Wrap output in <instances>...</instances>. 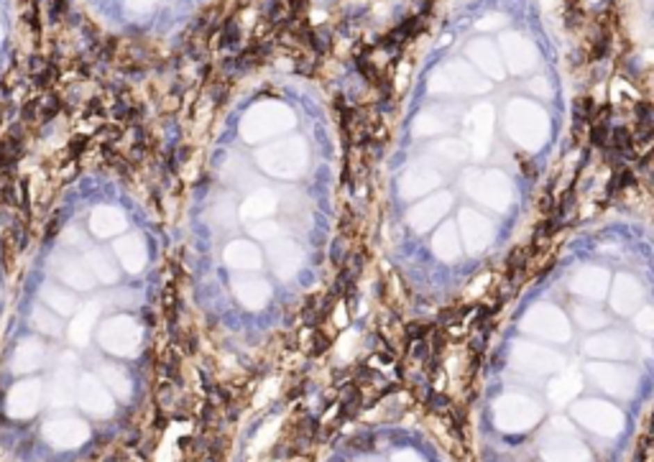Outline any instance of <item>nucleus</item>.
Segmentation results:
<instances>
[{
  "mask_svg": "<svg viewBox=\"0 0 654 462\" xmlns=\"http://www.w3.org/2000/svg\"><path fill=\"white\" fill-rule=\"evenodd\" d=\"M54 271L62 281L72 283V286H77V289H85L87 286V281L79 276V274H85V271H82V266H79L77 261H70V258L54 261Z\"/></svg>",
  "mask_w": 654,
  "mask_h": 462,
  "instance_id": "1",
  "label": "nucleus"
},
{
  "mask_svg": "<svg viewBox=\"0 0 654 462\" xmlns=\"http://www.w3.org/2000/svg\"><path fill=\"white\" fill-rule=\"evenodd\" d=\"M41 299L47 302L49 309H54L59 314H67L74 306V299L67 294V291H59L54 286H41Z\"/></svg>",
  "mask_w": 654,
  "mask_h": 462,
  "instance_id": "2",
  "label": "nucleus"
},
{
  "mask_svg": "<svg viewBox=\"0 0 654 462\" xmlns=\"http://www.w3.org/2000/svg\"><path fill=\"white\" fill-rule=\"evenodd\" d=\"M327 343H330V337L322 335L317 327H312L309 324L304 332H302V347H304V353L307 355H320L327 347Z\"/></svg>",
  "mask_w": 654,
  "mask_h": 462,
  "instance_id": "3",
  "label": "nucleus"
},
{
  "mask_svg": "<svg viewBox=\"0 0 654 462\" xmlns=\"http://www.w3.org/2000/svg\"><path fill=\"white\" fill-rule=\"evenodd\" d=\"M31 324L39 329V332H44V335L56 337V332H59V322L51 317V309H44V306H36V309H33Z\"/></svg>",
  "mask_w": 654,
  "mask_h": 462,
  "instance_id": "4",
  "label": "nucleus"
},
{
  "mask_svg": "<svg viewBox=\"0 0 654 462\" xmlns=\"http://www.w3.org/2000/svg\"><path fill=\"white\" fill-rule=\"evenodd\" d=\"M218 44H220L222 51H233V49H238V44H240V28H238L236 18H228V21L220 26Z\"/></svg>",
  "mask_w": 654,
  "mask_h": 462,
  "instance_id": "5",
  "label": "nucleus"
}]
</instances>
